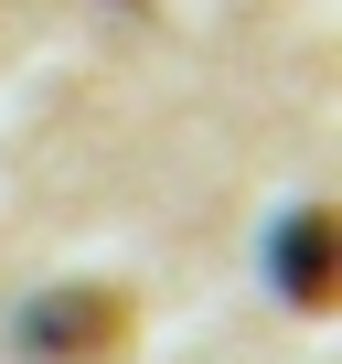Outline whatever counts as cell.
<instances>
[{"instance_id":"1","label":"cell","mask_w":342,"mask_h":364,"mask_svg":"<svg viewBox=\"0 0 342 364\" xmlns=\"http://www.w3.org/2000/svg\"><path fill=\"white\" fill-rule=\"evenodd\" d=\"M128 343V289H43L22 321H11V353L22 364H96V353H118Z\"/></svg>"},{"instance_id":"2","label":"cell","mask_w":342,"mask_h":364,"mask_svg":"<svg viewBox=\"0 0 342 364\" xmlns=\"http://www.w3.org/2000/svg\"><path fill=\"white\" fill-rule=\"evenodd\" d=\"M267 279H278L299 311H331V204H299V215L267 236Z\"/></svg>"}]
</instances>
